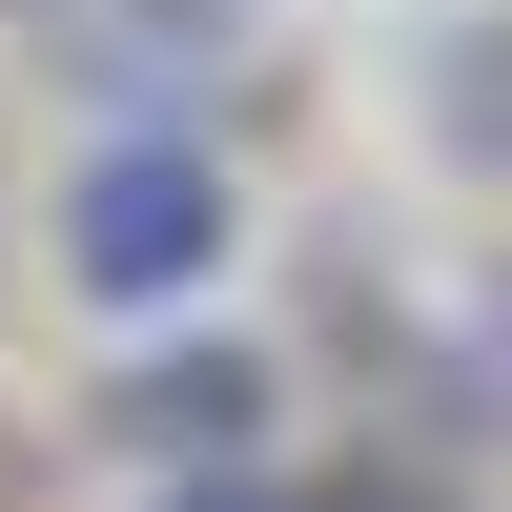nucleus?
Returning a JSON list of instances; mask_svg holds the SVG:
<instances>
[{"label":"nucleus","instance_id":"nucleus-1","mask_svg":"<svg viewBox=\"0 0 512 512\" xmlns=\"http://www.w3.org/2000/svg\"><path fill=\"white\" fill-rule=\"evenodd\" d=\"M41 246H62V287H82L103 328H185L205 287L246 267V185H226V144H205V123H82Z\"/></svg>","mask_w":512,"mask_h":512},{"label":"nucleus","instance_id":"nucleus-2","mask_svg":"<svg viewBox=\"0 0 512 512\" xmlns=\"http://www.w3.org/2000/svg\"><path fill=\"white\" fill-rule=\"evenodd\" d=\"M0 41H41L103 123H205V103H246L267 21L246 0H0Z\"/></svg>","mask_w":512,"mask_h":512},{"label":"nucleus","instance_id":"nucleus-3","mask_svg":"<svg viewBox=\"0 0 512 512\" xmlns=\"http://www.w3.org/2000/svg\"><path fill=\"white\" fill-rule=\"evenodd\" d=\"M267 410H287V369L246 349V328H185V349H123L82 431H103L123 472H267Z\"/></svg>","mask_w":512,"mask_h":512},{"label":"nucleus","instance_id":"nucleus-4","mask_svg":"<svg viewBox=\"0 0 512 512\" xmlns=\"http://www.w3.org/2000/svg\"><path fill=\"white\" fill-rule=\"evenodd\" d=\"M410 410H431L451 451H512V246L451 267V308L410 328Z\"/></svg>","mask_w":512,"mask_h":512},{"label":"nucleus","instance_id":"nucleus-5","mask_svg":"<svg viewBox=\"0 0 512 512\" xmlns=\"http://www.w3.org/2000/svg\"><path fill=\"white\" fill-rule=\"evenodd\" d=\"M431 123H451V164H512V21L431 41Z\"/></svg>","mask_w":512,"mask_h":512},{"label":"nucleus","instance_id":"nucleus-6","mask_svg":"<svg viewBox=\"0 0 512 512\" xmlns=\"http://www.w3.org/2000/svg\"><path fill=\"white\" fill-rule=\"evenodd\" d=\"M164 512H308L287 472H164Z\"/></svg>","mask_w":512,"mask_h":512},{"label":"nucleus","instance_id":"nucleus-7","mask_svg":"<svg viewBox=\"0 0 512 512\" xmlns=\"http://www.w3.org/2000/svg\"><path fill=\"white\" fill-rule=\"evenodd\" d=\"M308 512H451V492H431V472H328Z\"/></svg>","mask_w":512,"mask_h":512}]
</instances>
